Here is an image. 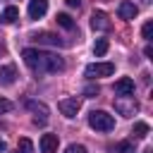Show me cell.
I'll return each instance as SVG.
<instances>
[{
	"instance_id": "obj_20",
	"label": "cell",
	"mask_w": 153,
	"mask_h": 153,
	"mask_svg": "<svg viewBox=\"0 0 153 153\" xmlns=\"http://www.w3.org/2000/svg\"><path fill=\"white\" fill-rule=\"evenodd\" d=\"M141 33H143V38H146V41H151V33H153V22H146V24H143V29H141Z\"/></svg>"
},
{
	"instance_id": "obj_1",
	"label": "cell",
	"mask_w": 153,
	"mask_h": 153,
	"mask_svg": "<svg viewBox=\"0 0 153 153\" xmlns=\"http://www.w3.org/2000/svg\"><path fill=\"white\" fill-rule=\"evenodd\" d=\"M22 57H24L26 67L33 69V72H48V74H55V72H62V69H65V60H62L60 55L43 53V50H36V48H24Z\"/></svg>"
},
{
	"instance_id": "obj_19",
	"label": "cell",
	"mask_w": 153,
	"mask_h": 153,
	"mask_svg": "<svg viewBox=\"0 0 153 153\" xmlns=\"http://www.w3.org/2000/svg\"><path fill=\"white\" fill-rule=\"evenodd\" d=\"M65 153H86V146H81V143H69V146L65 148Z\"/></svg>"
},
{
	"instance_id": "obj_7",
	"label": "cell",
	"mask_w": 153,
	"mask_h": 153,
	"mask_svg": "<svg viewBox=\"0 0 153 153\" xmlns=\"http://www.w3.org/2000/svg\"><path fill=\"white\" fill-rule=\"evenodd\" d=\"M115 93H120V96H134V79H129V76L117 79L115 81Z\"/></svg>"
},
{
	"instance_id": "obj_16",
	"label": "cell",
	"mask_w": 153,
	"mask_h": 153,
	"mask_svg": "<svg viewBox=\"0 0 153 153\" xmlns=\"http://www.w3.org/2000/svg\"><path fill=\"white\" fill-rule=\"evenodd\" d=\"M148 131H151V127H148L146 122H136V124H134V136H136V139H146Z\"/></svg>"
},
{
	"instance_id": "obj_14",
	"label": "cell",
	"mask_w": 153,
	"mask_h": 153,
	"mask_svg": "<svg viewBox=\"0 0 153 153\" xmlns=\"http://www.w3.org/2000/svg\"><path fill=\"white\" fill-rule=\"evenodd\" d=\"M108 48H110L108 38H98V41H96V45H93V55H96V57H103V55L108 53Z\"/></svg>"
},
{
	"instance_id": "obj_12",
	"label": "cell",
	"mask_w": 153,
	"mask_h": 153,
	"mask_svg": "<svg viewBox=\"0 0 153 153\" xmlns=\"http://www.w3.org/2000/svg\"><path fill=\"white\" fill-rule=\"evenodd\" d=\"M33 41H38V43H48V45H65V43H62L55 33H50V31H41V33H36Z\"/></svg>"
},
{
	"instance_id": "obj_21",
	"label": "cell",
	"mask_w": 153,
	"mask_h": 153,
	"mask_svg": "<svg viewBox=\"0 0 153 153\" xmlns=\"http://www.w3.org/2000/svg\"><path fill=\"white\" fill-rule=\"evenodd\" d=\"M117 151H120V153H134V146H131L129 141H122V143L117 146Z\"/></svg>"
},
{
	"instance_id": "obj_9",
	"label": "cell",
	"mask_w": 153,
	"mask_h": 153,
	"mask_svg": "<svg viewBox=\"0 0 153 153\" xmlns=\"http://www.w3.org/2000/svg\"><path fill=\"white\" fill-rule=\"evenodd\" d=\"M136 12H139V7H136L131 0H122V2H120V7H117V14H120L122 19H134V17H136Z\"/></svg>"
},
{
	"instance_id": "obj_8",
	"label": "cell",
	"mask_w": 153,
	"mask_h": 153,
	"mask_svg": "<svg viewBox=\"0 0 153 153\" xmlns=\"http://www.w3.org/2000/svg\"><path fill=\"white\" fill-rule=\"evenodd\" d=\"M48 12V0H31L29 2V17L31 19H41Z\"/></svg>"
},
{
	"instance_id": "obj_11",
	"label": "cell",
	"mask_w": 153,
	"mask_h": 153,
	"mask_svg": "<svg viewBox=\"0 0 153 153\" xmlns=\"http://www.w3.org/2000/svg\"><path fill=\"white\" fill-rule=\"evenodd\" d=\"M14 76H17V67L14 65H2L0 67V84L10 86V84H14Z\"/></svg>"
},
{
	"instance_id": "obj_26",
	"label": "cell",
	"mask_w": 153,
	"mask_h": 153,
	"mask_svg": "<svg viewBox=\"0 0 153 153\" xmlns=\"http://www.w3.org/2000/svg\"><path fill=\"white\" fill-rule=\"evenodd\" d=\"M5 148H7V146H5V141L0 139V153H5Z\"/></svg>"
},
{
	"instance_id": "obj_13",
	"label": "cell",
	"mask_w": 153,
	"mask_h": 153,
	"mask_svg": "<svg viewBox=\"0 0 153 153\" xmlns=\"http://www.w3.org/2000/svg\"><path fill=\"white\" fill-rule=\"evenodd\" d=\"M0 19H2L5 24H14V22L19 19V10H17L14 5H10V7H5V10H2V14H0Z\"/></svg>"
},
{
	"instance_id": "obj_27",
	"label": "cell",
	"mask_w": 153,
	"mask_h": 153,
	"mask_svg": "<svg viewBox=\"0 0 153 153\" xmlns=\"http://www.w3.org/2000/svg\"><path fill=\"white\" fill-rule=\"evenodd\" d=\"M143 153H153V151H151V148H146V151H143Z\"/></svg>"
},
{
	"instance_id": "obj_5",
	"label": "cell",
	"mask_w": 153,
	"mask_h": 153,
	"mask_svg": "<svg viewBox=\"0 0 153 153\" xmlns=\"http://www.w3.org/2000/svg\"><path fill=\"white\" fill-rule=\"evenodd\" d=\"M60 112L65 115V117H76V112H79V108H81V100L74 96V98H62L60 100Z\"/></svg>"
},
{
	"instance_id": "obj_6",
	"label": "cell",
	"mask_w": 153,
	"mask_h": 153,
	"mask_svg": "<svg viewBox=\"0 0 153 153\" xmlns=\"http://www.w3.org/2000/svg\"><path fill=\"white\" fill-rule=\"evenodd\" d=\"M110 26H112V24H110V19H108L105 12L98 10V12L91 14V29H93V31H108Z\"/></svg>"
},
{
	"instance_id": "obj_10",
	"label": "cell",
	"mask_w": 153,
	"mask_h": 153,
	"mask_svg": "<svg viewBox=\"0 0 153 153\" xmlns=\"http://www.w3.org/2000/svg\"><path fill=\"white\" fill-rule=\"evenodd\" d=\"M41 153H57V136L55 134L41 136Z\"/></svg>"
},
{
	"instance_id": "obj_3",
	"label": "cell",
	"mask_w": 153,
	"mask_h": 153,
	"mask_svg": "<svg viewBox=\"0 0 153 153\" xmlns=\"http://www.w3.org/2000/svg\"><path fill=\"white\" fill-rule=\"evenodd\" d=\"M115 72V65L112 62H93V65H88L86 69H84V74L88 76V79H100V76H110Z\"/></svg>"
},
{
	"instance_id": "obj_23",
	"label": "cell",
	"mask_w": 153,
	"mask_h": 153,
	"mask_svg": "<svg viewBox=\"0 0 153 153\" xmlns=\"http://www.w3.org/2000/svg\"><path fill=\"white\" fill-rule=\"evenodd\" d=\"M7 110H12V103L5 100V98H0V112H7Z\"/></svg>"
},
{
	"instance_id": "obj_25",
	"label": "cell",
	"mask_w": 153,
	"mask_h": 153,
	"mask_svg": "<svg viewBox=\"0 0 153 153\" xmlns=\"http://www.w3.org/2000/svg\"><path fill=\"white\" fill-rule=\"evenodd\" d=\"M79 2H81V0H67V5H69V7H79Z\"/></svg>"
},
{
	"instance_id": "obj_18",
	"label": "cell",
	"mask_w": 153,
	"mask_h": 153,
	"mask_svg": "<svg viewBox=\"0 0 153 153\" xmlns=\"http://www.w3.org/2000/svg\"><path fill=\"white\" fill-rule=\"evenodd\" d=\"M17 148H19L22 153H33V143H31L29 139H19V143H17Z\"/></svg>"
},
{
	"instance_id": "obj_24",
	"label": "cell",
	"mask_w": 153,
	"mask_h": 153,
	"mask_svg": "<svg viewBox=\"0 0 153 153\" xmlns=\"http://www.w3.org/2000/svg\"><path fill=\"white\" fill-rule=\"evenodd\" d=\"M143 55H146V57H153V48L146 45V48H143Z\"/></svg>"
},
{
	"instance_id": "obj_22",
	"label": "cell",
	"mask_w": 153,
	"mask_h": 153,
	"mask_svg": "<svg viewBox=\"0 0 153 153\" xmlns=\"http://www.w3.org/2000/svg\"><path fill=\"white\" fill-rule=\"evenodd\" d=\"M84 96H86V98H96V96H98V86H86V88H84Z\"/></svg>"
},
{
	"instance_id": "obj_4",
	"label": "cell",
	"mask_w": 153,
	"mask_h": 153,
	"mask_svg": "<svg viewBox=\"0 0 153 153\" xmlns=\"http://www.w3.org/2000/svg\"><path fill=\"white\" fill-rule=\"evenodd\" d=\"M115 110H117L120 115H134V112L139 110V103L134 100V96H120V98L115 100Z\"/></svg>"
},
{
	"instance_id": "obj_15",
	"label": "cell",
	"mask_w": 153,
	"mask_h": 153,
	"mask_svg": "<svg viewBox=\"0 0 153 153\" xmlns=\"http://www.w3.org/2000/svg\"><path fill=\"white\" fill-rule=\"evenodd\" d=\"M29 110H33L36 115L41 112V122H45V120H48V108H45L43 103H36V100H29Z\"/></svg>"
},
{
	"instance_id": "obj_17",
	"label": "cell",
	"mask_w": 153,
	"mask_h": 153,
	"mask_svg": "<svg viewBox=\"0 0 153 153\" xmlns=\"http://www.w3.org/2000/svg\"><path fill=\"white\" fill-rule=\"evenodd\" d=\"M55 19H57V24H60L62 29H74V22H72V17H69V14H65V12H60V14L55 17Z\"/></svg>"
},
{
	"instance_id": "obj_2",
	"label": "cell",
	"mask_w": 153,
	"mask_h": 153,
	"mask_svg": "<svg viewBox=\"0 0 153 153\" xmlns=\"http://www.w3.org/2000/svg\"><path fill=\"white\" fill-rule=\"evenodd\" d=\"M88 127L96 131H110V129H115V117L105 110H91L88 112Z\"/></svg>"
}]
</instances>
